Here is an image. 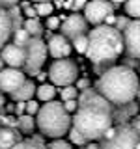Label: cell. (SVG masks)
<instances>
[{"label":"cell","mask_w":140,"mask_h":149,"mask_svg":"<svg viewBox=\"0 0 140 149\" xmlns=\"http://www.w3.org/2000/svg\"><path fill=\"white\" fill-rule=\"evenodd\" d=\"M71 125L88 142L99 140L106 132V129L114 125L112 102L106 101L97 90H92V86L80 90L75 118H71Z\"/></svg>","instance_id":"obj_1"},{"label":"cell","mask_w":140,"mask_h":149,"mask_svg":"<svg viewBox=\"0 0 140 149\" xmlns=\"http://www.w3.org/2000/svg\"><path fill=\"white\" fill-rule=\"evenodd\" d=\"M140 88L138 77L134 69L127 65H112L103 74H99V80L95 82V90L101 93L112 104L129 102L136 97V91Z\"/></svg>","instance_id":"obj_2"},{"label":"cell","mask_w":140,"mask_h":149,"mask_svg":"<svg viewBox=\"0 0 140 149\" xmlns=\"http://www.w3.org/2000/svg\"><path fill=\"white\" fill-rule=\"evenodd\" d=\"M123 52V37L121 32L116 30L112 24H95L92 32H88V49L86 58L92 63H110L120 58Z\"/></svg>","instance_id":"obj_3"},{"label":"cell","mask_w":140,"mask_h":149,"mask_svg":"<svg viewBox=\"0 0 140 149\" xmlns=\"http://www.w3.org/2000/svg\"><path fill=\"white\" fill-rule=\"evenodd\" d=\"M36 127L43 136L62 138L71 127V116L58 101H47L36 114Z\"/></svg>","instance_id":"obj_4"},{"label":"cell","mask_w":140,"mask_h":149,"mask_svg":"<svg viewBox=\"0 0 140 149\" xmlns=\"http://www.w3.org/2000/svg\"><path fill=\"white\" fill-rule=\"evenodd\" d=\"M140 142V134L129 123H118L106 129V132L99 138L101 149H134Z\"/></svg>","instance_id":"obj_5"},{"label":"cell","mask_w":140,"mask_h":149,"mask_svg":"<svg viewBox=\"0 0 140 149\" xmlns=\"http://www.w3.org/2000/svg\"><path fill=\"white\" fill-rule=\"evenodd\" d=\"M24 65H22V71L24 74H37V71L41 69V65L47 60V45L41 37H30L28 43L24 45Z\"/></svg>","instance_id":"obj_6"},{"label":"cell","mask_w":140,"mask_h":149,"mask_svg":"<svg viewBox=\"0 0 140 149\" xmlns=\"http://www.w3.org/2000/svg\"><path fill=\"white\" fill-rule=\"evenodd\" d=\"M78 67L73 60H65V58H56V62L50 63L49 67V78L54 86H69L77 80Z\"/></svg>","instance_id":"obj_7"},{"label":"cell","mask_w":140,"mask_h":149,"mask_svg":"<svg viewBox=\"0 0 140 149\" xmlns=\"http://www.w3.org/2000/svg\"><path fill=\"white\" fill-rule=\"evenodd\" d=\"M123 52L131 58H140V19H131L129 24L121 30Z\"/></svg>","instance_id":"obj_8"},{"label":"cell","mask_w":140,"mask_h":149,"mask_svg":"<svg viewBox=\"0 0 140 149\" xmlns=\"http://www.w3.org/2000/svg\"><path fill=\"white\" fill-rule=\"evenodd\" d=\"M110 13H114V2L110 0H88L84 6V19L93 26L105 22Z\"/></svg>","instance_id":"obj_9"},{"label":"cell","mask_w":140,"mask_h":149,"mask_svg":"<svg viewBox=\"0 0 140 149\" xmlns=\"http://www.w3.org/2000/svg\"><path fill=\"white\" fill-rule=\"evenodd\" d=\"M26 80L24 71H21L19 67H8L0 69V91L2 93H11L15 91L22 82Z\"/></svg>","instance_id":"obj_10"},{"label":"cell","mask_w":140,"mask_h":149,"mask_svg":"<svg viewBox=\"0 0 140 149\" xmlns=\"http://www.w3.org/2000/svg\"><path fill=\"white\" fill-rule=\"evenodd\" d=\"M62 34L69 41L75 39V37L80 36V34H88V21L82 15H77V13L65 17L64 22H62Z\"/></svg>","instance_id":"obj_11"},{"label":"cell","mask_w":140,"mask_h":149,"mask_svg":"<svg viewBox=\"0 0 140 149\" xmlns=\"http://www.w3.org/2000/svg\"><path fill=\"white\" fill-rule=\"evenodd\" d=\"M73 45L64 34H56L49 37V43H47V52L52 58H67L71 52Z\"/></svg>","instance_id":"obj_12"},{"label":"cell","mask_w":140,"mask_h":149,"mask_svg":"<svg viewBox=\"0 0 140 149\" xmlns=\"http://www.w3.org/2000/svg\"><path fill=\"white\" fill-rule=\"evenodd\" d=\"M2 60H4V63H8L9 67H19L21 69L22 65H24V47H19L15 43H11V45H4L2 49Z\"/></svg>","instance_id":"obj_13"},{"label":"cell","mask_w":140,"mask_h":149,"mask_svg":"<svg viewBox=\"0 0 140 149\" xmlns=\"http://www.w3.org/2000/svg\"><path fill=\"white\" fill-rule=\"evenodd\" d=\"M138 106L140 104H136L133 101L121 102V104H112V119H114V125L129 123V119L138 114Z\"/></svg>","instance_id":"obj_14"},{"label":"cell","mask_w":140,"mask_h":149,"mask_svg":"<svg viewBox=\"0 0 140 149\" xmlns=\"http://www.w3.org/2000/svg\"><path fill=\"white\" fill-rule=\"evenodd\" d=\"M22 140V132L17 127L0 125V149H9Z\"/></svg>","instance_id":"obj_15"},{"label":"cell","mask_w":140,"mask_h":149,"mask_svg":"<svg viewBox=\"0 0 140 149\" xmlns=\"http://www.w3.org/2000/svg\"><path fill=\"white\" fill-rule=\"evenodd\" d=\"M11 19L8 15V9L4 6H0V49L8 43V39L11 37Z\"/></svg>","instance_id":"obj_16"},{"label":"cell","mask_w":140,"mask_h":149,"mask_svg":"<svg viewBox=\"0 0 140 149\" xmlns=\"http://www.w3.org/2000/svg\"><path fill=\"white\" fill-rule=\"evenodd\" d=\"M34 93H36V84H34V80H24L15 91L9 93V95H11L13 101H28V99H32V95H34Z\"/></svg>","instance_id":"obj_17"},{"label":"cell","mask_w":140,"mask_h":149,"mask_svg":"<svg viewBox=\"0 0 140 149\" xmlns=\"http://www.w3.org/2000/svg\"><path fill=\"white\" fill-rule=\"evenodd\" d=\"M22 28L30 34L32 37H41L45 32V26L39 22V19L37 17H26L24 22H22Z\"/></svg>","instance_id":"obj_18"},{"label":"cell","mask_w":140,"mask_h":149,"mask_svg":"<svg viewBox=\"0 0 140 149\" xmlns=\"http://www.w3.org/2000/svg\"><path fill=\"white\" fill-rule=\"evenodd\" d=\"M17 129L21 130L22 134H34V129H36V119L34 116L30 114H21L17 118Z\"/></svg>","instance_id":"obj_19"},{"label":"cell","mask_w":140,"mask_h":149,"mask_svg":"<svg viewBox=\"0 0 140 149\" xmlns=\"http://www.w3.org/2000/svg\"><path fill=\"white\" fill-rule=\"evenodd\" d=\"M36 95L39 101H52V97L56 95V88L54 84H41V86H36Z\"/></svg>","instance_id":"obj_20"},{"label":"cell","mask_w":140,"mask_h":149,"mask_svg":"<svg viewBox=\"0 0 140 149\" xmlns=\"http://www.w3.org/2000/svg\"><path fill=\"white\" fill-rule=\"evenodd\" d=\"M8 15L9 19H11V28L13 30H17V28L22 26V22H24V19H22V9L19 4H15V6L8 8Z\"/></svg>","instance_id":"obj_21"},{"label":"cell","mask_w":140,"mask_h":149,"mask_svg":"<svg viewBox=\"0 0 140 149\" xmlns=\"http://www.w3.org/2000/svg\"><path fill=\"white\" fill-rule=\"evenodd\" d=\"M9 149H47V146L43 142H37V140L30 138V140H21V142H17L13 147Z\"/></svg>","instance_id":"obj_22"},{"label":"cell","mask_w":140,"mask_h":149,"mask_svg":"<svg viewBox=\"0 0 140 149\" xmlns=\"http://www.w3.org/2000/svg\"><path fill=\"white\" fill-rule=\"evenodd\" d=\"M11 37H13V43H15V45L24 47L32 36H30V34H28V32L24 30V28L21 26V28H17V30H13V32H11Z\"/></svg>","instance_id":"obj_23"},{"label":"cell","mask_w":140,"mask_h":149,"mask_svg":"<svg viewBox=\"0 0 140 149\" xmlns=\"http://www.w3.org/2000/svg\"><path fill=\"white\" fill-rule=\"evenodd\" d=\"M125 13L133 19H140V0H125L123 2Z\"/></svg>","instance_id":"obj_24"},{"label":"cell","mask_w":140,"mask_h":149,"mask_svg":"<svg viewBox=\"0 0 140 149\" xmlns=\"http://www.w3.org/2000/svg\"><path fill=\"white\" fill-rule=\"evenodd\" d=\"M71 45L77 49V52H80L84 54L86 52V49H88V34H80V36H77L75 39H71Z\"/></svg>","instance_id":"obj_25"},{"label":"cell","mask_w":140,"mask_h":149,"mask_svg":"<svg viewBox=\"0 0 140 149\" xmlns=\"http://www.w3.org/2000/svg\"><path fill=\"white\" fill-rule=\"evenodd\" d=\"M67 134H69V140H71L73 143H77V146H86L88 143V140L82 136L80 132H78L75 127H69V130H67Z\"/></svg>","instance_id":"obj_26"},{"label":"cell","mask_w":140,"mask_h":149,"mask_svg":"<svg viewBox=\"0 0 140 149\" xmlns=\"http://www.w3.org/2000/svg\"><path fill=\"white\" fill-rule=\"evenodd\" d=\"M36 11H37V17H47V15H50V13H52V9H54V6L50 2H37L36 4Z\"/></svg>","instance_id":"obj_27"},{"label":"cell","mask_w":140,"mask_h":149,"mask_svg":"<svg viewBox=\"0 0 140 149\" xmlns=\"http://www.w3.org/2000/svg\"><path fill=\"white\" fill-rule=\"evenodd\" d=\"M60 95H62V101H67V99H77L78 97V90L69 84V86H64V90H60Z\"/></svg>","instance_id":"obj_28"},{"label":"cell","mask_w":140,"mask_h":149,"mask_svg":"<svg viewBox=\"0 0 140 149\" xmlns=\"http://www.w3.org/2000/svg\"><path fill=\"white\" fill-rule=\"evenodd\" d=\"M47 149H73V147L69 142H65L62 138H52V142L47 146Z\"/></svg>","instance_id":"obj_29"},{"label":"cell","mask_w":140,"mask_h":149,"mask_svg":"<svg viewBox=\"0 0 140 149\" xmlns=\"http://www.w3.org/2000/svg\"><path fill=\"white\" fill-rule=\"evenodd\" d=\"M21 9H22V15H26V17H37V11H36V8L32 6L30 2H22L21 4Z\"/></svg>","instance_id":"obj_30"},{"label":"cell","mask_w":140,"mask_h":149,"mask_svg":"<svg viewBox=\"0 0 140 149\" xmlns=\"http://www.w3.org/2000/svg\"><path fill=\"white\" fill-rule=\"evenodd\" d=\"M129 21H131V19H129V15H120V17H116V22H114V28H116V30H123V28L125 26H127L129 24Z\"/></svg>","instance_id":"obj_31"},{"label":"cell","mask_w":140,"mask_h":149,"mask_svg":"<svg viewBox=\"0 0 140 149\" xmlns=\"http://www.w3.org/2000/svg\"><path fill=\"white\" fill-rule=\"evenodd\" d=\"M37 110H39V104H37L36 101L28 99V101H26V114H30V116H36V114H37Z\"/></svg>","instance_id":"obj_32"},{"label":"cell","mask_w":140,"mask_h":149,"mask_svg":"<svg viewBox=\"0 0 140 149\" xmlns=\"http://www.w3.org/2000/svg\"><path fill=\"white\" fill-rule=\"evenodd\" d=\"M47 28H49V30H58L60 28V17H49L47 19Z\"/></svg>","instance_id":"obj_33"},{"label":"cell","mask_w":140,"mask_h":149,"mask_svg":"<svg viewBox=\"0 0 140 149\" xmlns=\"http://www.w3.org/2000/svg\"><path fill=\"white\" fill-rule=\"evenodd\" d=\"M75 82H77V86H75V88H77L78 91H80V90H86V88L92 86L90 78H86V77H84V78H78V80H75Z\"/></svg>","instance_id":"obj_34"},{"label":"cell","mask_w":140,"mask_h":149,"mask_svg":"<svg viewBox=\"0 0 140 149\" xmlns=\"http://www.w3.org/2000/svg\"><path fill=\"white\" fill-rule=\"evenodd\" d=\"M13 110H15V114H17V116L24 114V112H26V101H17V104L13 106Z\"/></svg>","instance_id":"obj_35"},{"label":"cell","mask_w":140,"mask_h":149,"mask_svg":"<svg viewBox=\"0 0 140 149\" xmlns=\"http://www.w3.org/2000/svg\"><path fill=\"white\" fill-rule=\"evenodd\" d=\"M64 108L67 110V112H75V110H77V99H67V101H64Z\"/></svg>","instance_id":"obj_36"},{"label":"cell","mask_w":140,"mask_h":149,"mask_svg":"<svg viewBox=\"0 0 140 149\" xmlns=\"http://www.w3.org/2000/svg\"><path fill=\"white\" fill-rule=\"evenodd\" d=\"M129 125H131V127H133V129L140 134V116H138V114H136V116H133V118L129 119Z\"/></svg>","instance_id":"obj_37"},{"label":"cell","mask_w":140,"mask_h":149,"mask_svg":"<svg viewBox=\"0 0 140 149\" xmlns=\"http://www.w3.org/2000/svg\"><path fill=\"white\" fill-rule=\"evenodd\" d=\"M2 125H8V127H17V118H13V116H4Z\"/></svg>","instance_id":"obj_38"},{"label":"cell","mask_w":140,"mask_h":149,"mask_svg":"<svg viewBox=\"0 0 140 149\" xmlns=\"http://www.w3.org/2000/svg\"><path fill=\"white\" fill-rule=\"evenodd\" d=\"M86 2H88V0H71V8L75 9V11H78V9H84Z\"/></svg>","instance_id":"obj_39"},{"label":"cell","mask_w":140,"mask_h":149,"mask_svg":"<svg viewBox=\"0 0 140 149\" xmlns=\"http://www.w3.org/2000/svg\"><path fill=\"white\" fill-rule=\"evenodd\" d=\"M123 65H127V67H138V58H131V56H127V58H125V62H123Z\"/></svg>","instance_id":"obj_40"},{"label":"cell","mask_w":140,"mask_h":149,"mask_svg":"<svg viewBox=\"0 0 140 149\" xmlns=\"http://www.w3.org/2000/svg\"><path fill=\"white\" fill-rule=\"evenodd\" d=\"M15 4H19V0H0V6H4V8H11V6H15Z\"/></svg>","instance_id":"obj_41"},{"label":"cell","mask_w":140,"mask_h":149,"mask_svg":"<svg viewBox=\"0 0 140 149\" xmlns=\"http://www.w3.org/2000/svg\"><path fill=\"white\" fill-rule=\"evenodd\" d=\"M114 22H116V15H112V13H110V15H106L105 24H112V26H114Z\"/></svg>","instance_id":"obj_42"},{"label":"cell","mask_w":140,"mask_h":149,"mask_svg":"<svg viewBox=\"0 0 140 149\" xmlns=\"http://www.w3.org/2000/svg\"><path fill=\"white\" fill-rule=\"evenodd\" d=\"M4 116H6V108H4V106H0V125H2V119H4Z\"/></svg>","instance_id":"obj_43"},{"label":"cell","mask_w":140,"mask_h":149,"mask_svg":"<svg viewBox=\"0 0 140 149\" xmlns=\"http://www.w3.org/2000/svg\"><path fill=\"white\" fill-rule=\"evenodd\" d=\"M84 149H101V147H99V143H88Z\"/></svg>","instance_id":"obj_44"},{"label":"cell","mask_w":140,"mask_h":149,"mask_svg":"<svg viewBox=\"0 0 140 149\" xmlns=\"http://www.w3.org/2000/svg\"><path fill=\"white\" fill-rule=\"evenodd\" d=\"M37 78H39V80H45V78H47V73H41V71H37Z\"/></svg>","instance_id":"obj_45"},{"label":"cell","mask_w":140,"mask_h":149,"mask_svg":"<svg viewBox=\"0 0 140 149\" xmlns=\"http://www.w3.org/2000/svg\"><path fill=\"white\" fill-rule=\"evenodd\" d=\"M4 104H6V101H4V93L0 91V106H4Z\"/></svg>","instance_id":"obj_46"},{"label":"cell","mask_w":140,"mask_h":149,"mask_svg":"<svg viewBox=\"0 0 140 149\" xmlns=\"http://www.w3.org/2000/svg\"><path fill=\"white\" fill-rule=\"evenodd\" d=\"M114 4H121V2H125V0H112Z\"/></svg>","instance_id":"obj_47"},{"label":"cell","mask_w":140,"mask_h":149,"mask_svg":"<svg viewBox=\"0 0 140 149\" xmlns=\"http://www.w3.org/2000/svg\"><path fill=\"white\" fill-rule=\"evenodd\" d=\"M2 65H4V60H2V56H0V69H2Z\"/></svg>","instance_id":"obj_48"},{"label":"cell","mask_w":140,"mask_h":149,"mask_svg":"<svg viewBox=\"0 0 140 149\" xmlns=\"http://www.w3.org/2000/svg\"><path fill=\"white\" fill-rule=\"evenodd\" d=\"M136 97H138V102H140V88H138V91H136Z\"/></svg>","instance_id":"obj_49"},{"label":"cell","mask_w":140,"mask_h":149,"mask_svg":"<svg viewBox=\"0 0 140 149\" xmlns=\"http://www.w3.org/2000/svg\"><path fill=\"white\" fill-rule=\"evenodd\" d=\"M34 2H49V0H34Z\"/></svg>","instance_id":"obj_50"},{"label":"cell","mask_w":140,"mask_h":149,"mask_svg":"<svg viewBox=\"0 0 140 149\" xmlns=\"http://www.w3.org/2000/svg\"><path fill=\"white\" fill-rule=\"evenodd\" d=\"M134 149H140V142H138V143H136V147H134Z\"/></svg>","instance_id":"obj_51"},{"label":"cell","mask_w":140,"mask_h":149,"mask_svg":"<svg viewBox=\"0 0 140 149\" xmlns=\"http://www.w3.org/2000/svg\"><path fill=\"white\" fill-rule=\"evenodd\" d=\"M138 73H140V65H138Z\"/></svg>","instance_id":"obj_52"}]
</instances>
